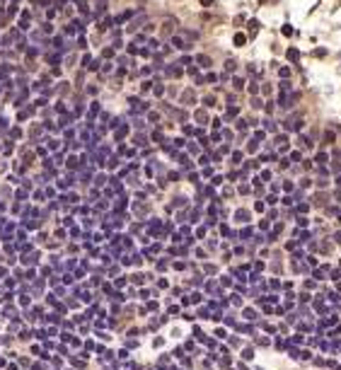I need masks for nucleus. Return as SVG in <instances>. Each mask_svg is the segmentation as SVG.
I'll return each mask as SVG.
<instances>
[{
    "label": "nucleus",
    "mask_w": 341,
    "mask_h": 370,
    "mask_svg": "<svg viewBox=\"0 0 341 370\" xmlns=\"http://www.w3.org/2000/svg\"><path fill=\"white\" fill-rule=\"evenodd\" d=\"M334 239H336V242L341 244V232H336V235H334Z\"/></svg>",
    "instance_id": "obj_1"
},
{
    "label": "nucleus",
    "mask_w": 341,
    "mask_h": 370,
    "mask_svg": "<svg viewBox=\"0 0 341 370\" xmlns=\"http://www.w3.org/2000/svg\"><path fill=\"white\" fill-rule=\"evenodd\" d=\"M336 184H339V186H341V177H339V179H336Z\"/></svg>",
    "instance_id": "obj_2"
}]
</instances>
